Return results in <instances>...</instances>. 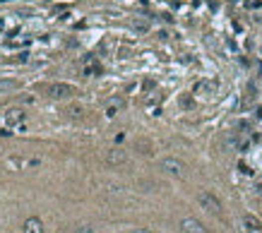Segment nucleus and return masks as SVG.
<instances>
[{
    "label": "nucleus",
    "mask_w": 262,
    "mask_h": 233,
    "mask_svg": "<svg viewBox=\"0 0 262 233\" xmlns=\"http://www.w3.org/2000/svg\"><path fill=\"white\" fill-rule=\"evenodd\" d=\"M36 89L43 92L46 96L51 99H70V96L77 94V89L68 82H53V84H36Z\"/></svg>",
    "instance_id": "f257e3e1"
},
{
    "label": "nucleus",
    "mask_w": 262,
    "mask_h": 233,
    "mask_svg": "<svg viewBox=\"0 0 262 233\" xmlns=\"http://www.w3.org/2000/svg\"><path fill=\"white\" fill-rule=\"evenodd\" d=\"M197 202H200V207L205 209V212H209V214H214V217H224V207H221L219 202V197L214 195V192H200L197 195Z\"/></svg>",
    "instance_id": "f03ea898"
},
{
    "label": "nucleus",
    "mask_w": 262,
    "mask_h": 233,
    "mask_svg": "<svg viewBox=\"0 0 262 233\" xmlns=\"http://www.w3.org/2000/svg\"><path fill=\"white\" fill-rule=\"evenodd\" d=\"M161 171L168 173V176H183L185 173V164L180 159H161Z\"/></svg>",
    "instance_id": "7ed1b4c3"
},
{
    "label": "nucleus",
    "mask_w": 262,
    "mask_h": 233,
    "mask_svg": "<svg viewBox=\"0 0 262 233\" xmlns=\"http://www.w3.org/2000/svg\"><path fill=\"white\" fill-rule=\"evenodd\" d=\"M180 231L183 233H207V229L197 219H183L180 221Z\"/></svg>",
    "instance_id": "20e7f679"
},
{
    "label": "nucleus",
    "mask_w": 262,
    "mask_h": 233,
    "mask_svg": "<svg viewBox=\"0 0 262 233\" xmlns=\"http://www.w3.org/2000/svg\"><path fill=\"white\" fill-rule=\"evenodd\" d=\"M106 161H109L111 166L125 164V161H128V154H125L123 149H111L109 154H106Z\"/></svg>",
    "instance_id": "39448f33"
},
{
    "label": "nucleus",
    "mask_w": 262,
    "mask_h": 233,
    "mask_svg": "<svg viewBox=\"0 0 262 233\" xmlns=\"http://www.w3.org/2000/svg\"><path fill=\"white\" fill-rule=\"evenodd\" d=\"M123 109H125V101L116 96V99H111L109 104H106V116H109V118H113L118 111H123Z\"/></svg>",
    "instance_id": "423d86ee"
},
{
    "label": "nucleus",
    "mask_w": 262,
    "mask_h": 233,
    "mask_svg": "<svg viewBox=\"0 0 262 233\" xmlns=\"http://www.w3.org/2000/svg\"><path fill=\"white\" fill-rule=\"evenodd\" d=\"M24 233H43V224H41V219L31 217V219L24 221Z\"/></svg>",
    "instance_id": "0eeeda50"
},
{
    "label": "nucleus",
    "mask_w": 262,
    "mask_h": 233,
    "mask_svg": "<svg viewBox=\"0 0 262 233\" xmlns=\"http://www.w3.org/2000/svg\"><path fill=\"white\" fill-rule=\"evenodd\" d=\"M243 226H246V231H260V221L255 219V217H243Z\"/></svg>",
    "instance_id": "6e6552de"
},
{
    "label": "nucleus",
    "mask_w": 262,
    "mask_h": 233,
    "mask_svg": "<svg viewBox=\"0 0 262 233\" xmlns=\"http://www.w3.org/2000/svg\"><path fill=\"white\" fill-rule=\"evenodd\" d=\"M5 120H7V125L22 123V120H24V113H22V111H10V113L5 116Z\"/></svg>",
    "instance_id": "1a4fd4ad"
},
{
    "label": "nucleus",
    "mask_w": 262,
    "mask_h": 233,
    "mask_svg": "<svg viewBox=\"0 0 262 233\" xmlns=\"http://www.w3.org/2000/svg\"><path fill=\"white\" fill-rule=\"evenodd\" d=\"M135 147H137V149H142L139 154H144V156H149V154H152V144H149L147 139H137V142H135Z\"/></svg>",
    "instance_id": "9d476101"
},
{
    "label": "nucleus",
    "mask_w": 262,
    "mask_h": 233,
    "mask_svg": "<svg viewBox=\"0 0 262 233\" xmlns=\"http://www.w3.org/2000/svg\"><path fill=\"white\" fill-rule=\"evenodd\" d=\"M17 87H19V82H14V80H0V92H12Z\"/></svg>",
    "instance_id": "9b49d317"
},
{
    "label": "nucleus",
    "mask_w": 262,
    "mask_h": 233,
    "mask_svg": "<svg viewBox=\"0 0 262 233\" xmlns=\"http://www.w3.org/2000/svg\"><path fill=\"white\" fill-rule=\"evenodd\" d=\"M180 106H183V109H190V106H193V99H190V96H183V99H180Z\"/></svg>",
    "instance_id": "f8f14e48"
},
{
    "label": "nucleus",
    "mask_w": 262,
    "mask_h": 233,
    "mask_svg": "<svg viewBox=\"0 0 262 233\" xmlns=\"http://www.w3.org/2000/svg\"><path fill=\"white\" fill-rule=\"evenodd\" d=\"M135 29H139V31H147V29H149V24L142 19V22H135Z\"/></svg>",
    "instance_id": "ddd939ff"
},
{
    "label": "nucleus",
    "mask_w": 262,
    "mask_h": 233,
    "mask_svg": "<svg viewBox=\"0 0 262 233\" xmlns=\"http://www.w3.org/2000/svg\"><path fill=\"white\" fill-rule=\"evenodd\" d=\"M132 233H154V231H149V229H137V231H132Z\"/></svg>",
    "instance_id": "4468645a"
}]
</instances>
